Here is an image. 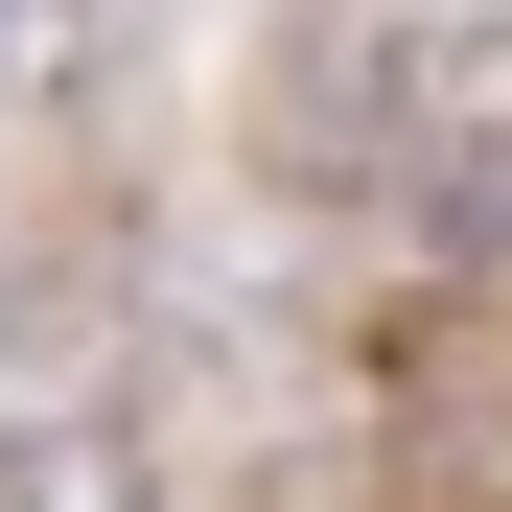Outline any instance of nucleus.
<instances>
[{"instance_id": "1", "label": "nucleus", "mask_w": 512, "mask_h": 512, "mask_svg": "<svg viewBox=\"0 0 512 512\" xmlns=\"http://www.w3.org/2000/svg\"><path fill=\"white\" fill-rule=\"evenodd\" d=\"M280 163L350 210H512V0H303L280 24Z\"/></svg>"}, {"instance_id": "2", "label": "nucleus", "mask_w": 512, "mask_h": 512, "mask_svg": "<svg viewBox=\"0 0 512 512\" xmlns=\"http://www.w3.org/2000/svg\"><path fill=\"white\" fill-rule=\"evenodd\" d=\"M0 512H187L140 396H0Z\"/></svg>"}, {"instance_id": "3", "label": "nucleus", "mask_w": 512, "mask_h": 512, "mask_svg": "<svg viewBox=\"0 0 512 512\" xmlns=\"http://www.w3.org/2000/svg\"><path fill=\"white\" fill-rule=\"evenodd\" d=\"M0 94H24V0H0Z\"/></svg>"}]
</instances>
